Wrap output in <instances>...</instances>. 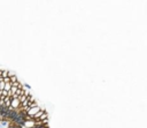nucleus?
<instances>
[{
  "label": "nucleus",
  "instance_id": "obj_1",
  "mask_svg": "<svg viewBox=\"0 0 147 128\" xmlns=\"http://www.w3.org/2000/svg\"><path fill=\"white\" fill-rule=\"evenodd\" d=\"M40 110H41V107H40L39 105H37V106H31V107L25 112V115H26V116H30V118H33Z\"/></svg>",
  "mask_w": 147,
  "mask_h": 128
},
{
  "label": "nucleus",
  "instance_id": "obj_2",
  "mask_svg": "<svg viewBox=\"0 0 147 128\" xmlns=\"http://www.w3.org/2000/svg\"><path fill=\"white\" fill-rule=\"evenodd\" d=\"M20 107H21V101H20L17 98L11 99V101H10V108H11L13 111H16V110H18Z\"/></svg>",
  "mask_w": 147,
  "mask_h": 128
},
{
  "label": "nucleus",
  "instance_id": "obj_3",
  "mask_svg": "<svg viewBox=\"0 0 147 128\" xmlns=\"http://www.w3.org/2000/svg\"><path fill=\"white\" fill-rule=\"evenodd\" d=\"M9 81H10V83L13 84V83H15V82H17L18 81V78H17V76L14 74V75H11V76H9Z\"/></svg>",
  "mask_w": 147,
  "mask_h": 128
},
{
  "label": "nucleus",
  "instance_id": "obj_4",
  "mask_svg": "<svg viewBox=\"0 0 147 128\" xmlns=\"http://www.w3.org/2000/svg\"><path fill=\"white\" fill-rule=\"evenodd\" d=\"M10 89H11V83H10V82L5 83V88H3V90L8 92V91H10Z\"/></svg>",
  "mask_w": 147,
  "mask_h": 128
},
{
  "label": "nucleus",
  "instance_id": "obj_5",
  "mask_svg": "<svg viewBox=\"0 0 147 128\" xmlns=\"http://www.w3.org/2000/svg\"><path fill=\"white\" fill-rule=\"evenodd\" d=\"M1 77H2V78L8 77V70H2V73H1Z\"/></svg>",
  "mask_w": 147,
  "mask_h": 128
}]
</instances>
